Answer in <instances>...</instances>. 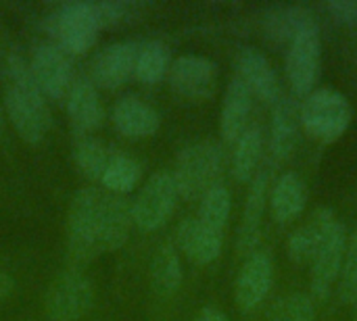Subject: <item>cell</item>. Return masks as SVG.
Segmentation results:
<instances>
[{
    "mask_svg": "<svg viewBox=\"0 0 357 321\" xmlns=\"http://www.w3.org/2000/svg\"><path fill=\"white\" fill-rule=\"evenodd\" d=\"M132 205L109 190L82 188L69 207V246L79 259L121 249L130 238Z\"/></svg>",
    "mask_w": 357,
    "mask_h": 321,
    "instance_id": "1",
    "label": "cell"
},
{
    "mask_svg": "<svg viewBox=\"0 0 357 321\" xmlns=\"http://www.w3.org/2000/svg\"><path fill=\"white\" fill-rule=\"evenodd\" d=\"M4 81V104L17 134L27 144H38L44 138L50 123L44 94L40 92L29 67L19 56L8 58Z\"/></svg>",
    "mask_w": 357,
    "mask_h": 321,
    "instance_id": "2",
    "label": "cell"
},
{
    "mask_svg": "<svg viewBox=\"0 0 357 321\" xmlns=\"http://www.w3.org/2000/svg\"><path fill=\"white\" fill-rule=\"evenodd\" d=\"M222 163V146L211 140L186 146L176 161V171L172 173L178 194L186 201L203 198L205 192L218 186Z\"/></svg>",
    "mask_w": 357,
    "mask_h": 321,
    "instance_id": "3",
    "label": "cell"
},
{
    "mask_svg": "<svg viewBox=\"0 0 357 321\" xmlns=\"http://www.w3.org/2000/svg\"><path fill=\"white\" fill-rule=\"evenodd\" d=\"M299 119L312 138L328 144L347 132L354 119V109L341 92L318 88L305 96L299 109Z\"/></svg>",
    "mask_w": 357,
    "mask_h": 321,
    "instance_id": "4",
    "label": "cell"
},
{
    "mask_svg": "<svg viewBox=\"0 0 357 321\" xmlns=\"http://www.w3.org/2000/svg\"><path fill=\"white\" fill-rule=\"evenodd\" d=\"M322 65V42L318 23L301 29L291 42L287 52V75L291 88L299 96H307L316 90Z\"/></svg>",
    "mask_w": 357,
    "mask_h": 321,
    "instance_id": "5",
    "label": "cell"
},
{
    "mask_svg": "<svg viewBox=\"0 0 357 321\" xmlns=\"http://www.w3.org/2000/svg\"><path fill=\"white\" fill-rule=\"evenodd\" d=\"M180 194L169 171H157L132 203V221L146 232L159 230L172 217Z\"/></svg>",
    "mask_w": 357,
    "mask_h": 321,
    "instance_id": "6",
    "label": "cell"
},
{
    "mask_svg": "<svg viewBox=\"0 0 357 321\" xmlns=\"http://www.w3.org/2000/svg\"><path fill=\"white\" fill-rule=\"evenodd\" d=\"M94 303V290L84 274L69 272L61 276L46 295V315L52 321H77L88 315Z\"/></svg>",
    "mask_w": 357,
    "mask_h": 321,
    "instance_id": "7",
    "label": "cell"
},
{
    "mask_svg": "<svg viewBox=\"0 0 357 321\" xmlns=\"http://www.w3.org/2000/svg\"><path fill=\"white\" fill-rule=\"evenodd\" d=\"M100 29L92 2H67L54 15V36L61 42V50L71 54L86 52Z\"/></svg>",
    "mask_w": 357,
    "mask_h": 321,
    "instance_id": "8",
    "label": "cell"
},
{
    "mask_svg": "<svg viewBox=\"0 0 357 321\" xmlns=\"http://www.w3.org/2000/svg\"><path fill=\"white\" fill-rule=\"evenodd\" d=\"M169 84L176 94L188 100L209 98L218 84V67L199 54H184L169 65Z\"/></svg>",
    "mask_w": 357,
    "mask_h": 321,
    "instance_id": "9",
    "label": "cell"
},
{
    "mask_svg": "<svg viewBox=\"0 0 357 321\" xmlns=\"http://www.w3.org/2000/svg\"><path fill=\"white\" fill-rule=\"evenodd\" d=\"M347 232L345 226L335 221L331 232L326 234L320 251L312 261V295L316 299H326L333 286L341 278L345 251H347Z\"/></svg>",
    "mask_w": 357,
    "mask_h": 321,
    "instance_id": "10",
    "label": "cell"
},
{
    "mask_svg": "<svg viewBox=\"0 0 357 321\" xmlns=\"http://www.w3.org/2000/svg\"><path fill=\"white\" fill-rule=\"evenodd\" d=\"M29 71L44 94V98L61 100L69 94L71 88V63L67 54L52 46V44H40L31 56Z\"/></svg>",
    "mask_w": 357,
    "mask_h": 321,
    "instance_id": "11",
    "label": "cell"
},
{
    "mask_svg": "<svg viewBox=\"0 0 357 321\" xmlns=\"http://www.w3.org/2000/svg\"><path fill=\"white\" fill-rule=\"evenodd\" d=\"M274 280V265L268 253L255 251L247 257L234 286L236 305L243 311H253L270 292Z\"/></svg>",
    "mask_w": 357,
    "mask_h": 321,
    "instance_id": "12",
    "label": "cell"
},
{
    "mask_svg": "<svg viewBox=\"0 0 357 321\" xmlns=\"http://www.w3.org/2000/svg\"><path fill=\"white\" fill-rule=\"evenodd\" d=\"M138 44L134 42H117L100 50L92 61V79L96 86L113 90L119 88L134 75Z\"/></svg>",
    "mask_w": 357,
    "mask_h": 321,
    "instance_id": "13",
    "label": "cell"
},
{
    "mask_svg": "<svg viewBox=\"0 0 357 321\" xmlns=\"http://www.w3.org/2000/svg\"><path fill=\"white\" fill-rule=\"evenodd\" d=\"M251 182L253 184L247 196L245 215H243L241 230H238V251L247 255L255 253V246L261 236V217H264L268 192H270V169H259Z\"/></svg>",
    "mask_w": 357,
    "mask_h": 321,
    "instance_id": "14",
    "label": "cell"
},
{
    "mask_svg": "<svg viewBox=\"0 0 357 321\" xmlns=\"http://www.w3.org/2000/svg\"><path fill=\"white\" fill-rule=\"evenodd\" d=\"M335 215L331 209L326 207H318L310 219L289 238V257L291 261L299 263V265H305V263H312L316 253L320 251L326 234L331 232V228L335 226Z\"/></svg>",
    "mask_w": 357,
    "mask_h": 321,
    "instance_id": "15",
    "label": "cell"
},
{
    "mask_svg": "<svg viewBox=\"0 0 357 321\" xmlns=\"http://www.w3.org/2000/svg\"><path fill=\"white\" fill-rule=\"evenodd\" d=\"M238 77L247 84L253 96H259L266 102H276L278 98V77L272 63L264 52L255 48H243L236 61Z\"/></svg>",
    "mask_w": 357,
    "mask_h": 321,
    "instance_id": "16",
    "label": "cell"
},
{
    "mask_svg": "<svg viewBox=\"0 0 357 321\" xmlns=\"http://www.w3.org/2000/svg\"><path fill=\"white\" fill-rule=\"evenodd\" d=\"M251 104H253L251 90L238 75H234L226 88L222 115H220V132L226 142H236L245 134L251 115Z\"/></svg>",
    "mask_w": 357,
    "mask_h": 321,
    "instance_id": "17",
    "label": "cell"
},
{
    "mask_svg": "<svg viewBox=\"0 0 357 321\" xmlns=\"http://www.w3.org/2000/svg\"><path fill=\"white\" fill-rule=\"evenodd\" d=\"M222 242L224 234L207 228L197 217L184 219L178 228V246L190 261L199 265L215 261L222 253Z\"/></svg>",
    "mask_w": 357,
    "mask_h": 321,
    "instance_id": "18",
    "label": "cell"
},
{
    "mask_svg": "<svg viewBox=\"0 0 357 321\" xmlns=\"http://www.w3.org/2000/svg\"><path fill=\"white\" fill-rule=\"evenodd\" d=\"M113 123L128 138H149L159 130L161 117L144 100L126 96L113 107Z\"/></svg>",
    "mask_w": 357,
    "mask_h": 321,
    "instance_id": "19",
    "label": "cell"
},
{
    "mask_svg": "<svg viewBox=\"0 0 357 321\" xmlns=\"http://www.w3.org/2000/svg\"><path fill=\"white\" fill-rule=\"evenodd\" d=\"M268 198L272 205L274 219L280 224H289L303 215L307 207V188L297 173L289 171L274 182Z\"/></svg>",
    "mask_w": 357,
    "mask_h": 321,
    "instance_id": "20",
    "label": "cell"
},
{
    "mask_svg": "<svg viewBox=\"0 0 357 321\" xmlns=\"http://www.w3.org/2000/svg\"><path fill=\"white\" fill-rule=\"evenodd\" d=\"M67 113L71 123L79 132H92L96 130L102 119L105 111L98 98V92L92 81L88 79H75L67 94Z\"/></svg>",
    "mask_w": 357,
    "mask_h": 321,
    "instance_id": "21",
    "label": "cell"
},
{
    "mask_svg": "<svg viewBox=\"0 0 357 321\" xmlns=\"http://www.w3.org/2000/svg\"><path fill=\"white\" fill-rule=\"evenodd\" d=\"M297 121L299 109L291 98H278L272 113V132H270V150L274 159H287L297 142Z\"/></svg>",
    "mask_w": 357,
    "mask_h": 321,
    "instance_id": "22",
    "label": "cell"
},
{
    "mask_svg": "<svg viewBox=\"0 0 357 321\" xmlns=\"http://www.w3.org/2000/svg\"><path fill=\"white\" fill-rule=\"evenodd\" d=\"M312 23H316V19L301 6H274L264 19V29L274 42H291Z\"/></svg>",
    "mask_w": 357,
    "mask_h": 321,
    "instance_id": "23",
    "label": "cell"
},
{
    "mask_svg": "<svg viewBox=\"0 0 357 321\" xmlns=\"http://www.w3.org/2000/svg\"><path fill=\"white\" fill-rule=\"evenodd\" d=\"M234 144L236 148L232 157V173L238 182H251L259 171L264 136L257 127H247Z\"/></svg>",
    "mask_w": 357,
    "mask_h": 321,
    "instance_id": "24",
    "label": "cell"
},
{
    "mask_svg": "<svg viewBox=\"0 0 357 321\" xmlns=\"http://www.w3.org/2000/svg\"><path fill=\"white\" fill-rule=\"evenodd\" d=\"M151 278H153L155 290L163 297H169L180 288L182 265H180V257L172 244H163L155 253L153 265H151Z\"/></svg>",
    "mask_w": 357,
    "mask_h": 321,
    "instance_id": "25",
    "label": "cell"
},
{
    "mask_svg": "<svg viewBox=\"0 0 357 321\" xmlns=\"http://www.w3.org/2000/svg\"><path fill=\"white\" fill-rule=\"evenodd\" d=\"M169 71V48L163 42H146L136 56L134 75L142 84H159Z\"/></svg>",
    "mask_w": 357,
    "mask_h": 321,
    "instance_id": "26",
    "label": "cell"
},
{
    "mask_svg": "<svg viewBox=\"0 0 357 321\" xmlns=\"http://www.w3.org/2000/svg\"><path fill=\"white\" fill-rule=\"evenodd\" d=\"M113 157L115 155L109 150V146L105 142H100L98 138L86 136L75 144V163H77L79 171L90 180L100 182V178Z\"/></svg>",
    "mask_w": 357,
    "mask_h": 321,
    "instance_id": "27",
    "label": "cell"
},
{
    "mask_svg": "<svg viewBox=\"0 0 357 321\" xmlns=\"http://www.w3.org/2000/svg\"><path fill=\"white\" fill-rule=\"evenodd\" d=\"M140 163L128 155H115L109 163V167L105 169L102 178H100V184L113 192V194H126V192H132L134 186L138 184L140 180Z\"/></svg>",
    "mask_w": 357,
    "mask_h": 321,
    "instance_id": "28",
    "label": "cell"
},
{
    "mask_svg": "<svg viewBox=\"0 0 357 321\" xmlns=\"http://www.w3.org/2000/svg\"><path fill=\"white\" fill-rule=\"evenodd\" d=\"M230 209H232L230 192L224 186L218 184L209 192L203 194L197 219L201 224H205L207 228H211V230L224 232V228L228 224V217H230Z\"/></svg>",
    "mask_w": 357,
    "mask_h": 321,
    "instance_id": "29",
    "label": "cell"
},
{
    "mask_svg": "<svg viewBox=\"0 0 357 321\" xmlns=\"http://www.w3.org/2000/svg\"><path fill=\"white\" fill-rule=\"evenodd\" d=\"M268 321H316L314 299L301 292L282 297L270 307Z\"/></svg>",
    "mask_w": 357,
    "mask_h": 321,
    "instance_id": "30",
    "label": "cell"
},
{
    "mask_svg": "<svg viewBox=\"0 0 357 321\" xmlns=\"http://www.w3.org/2000/svg\"><path fill=\"white\" fill-rule=\"evenodd\" d=\"M341 297L345 303H357V230L347 240L345 261L341 269Z\"/></svg>",
    "mask_w": 357,
    "mask_h": 321,
    "instance_id": "31",
    "label": "cell"
},
{
    "mask_svg": "<svg viewBox=\"0 0 357 321\" xmlns=\"http://www.w3.org/2000/svg\"><path fill=\"white\" fill-rule=\"evenodd\" d=\"M92 4H94L100 27L119 23L123 17L130 15L132 8H136L134 4H128V2H92Z\"/></svg>",
    "mask_w": 357,
    "mask_h": 321,
    "instance_id": "32",
    "label": "cell"
},
{
    "mask_svg": "<svg viewBox=\"0 0 357 321\" xmlns=\"http://www.w3.org/2000/svg\"><path fill=\"white\" fill-rule=\"evenodd\" d=\"M326 10L341 25L357 23V2H354V0H333L326 4Z\"/></svg>",
    "mask_w": 357,
    "mask_h": 321,
    "instance_id": "33",
    "label": "cell"
},
{
    "mask_svg": "<svg viewBox=\"0 0 357 321\" xmlns=\"http://www.w3.org/2000/svg\"><path fill=\"white\" fill-rule=\"evenodd\" d=\"M197 321H230V318H228L224 311L215 309V307H205V309L199 313Z\"/></svg>",
    "mask_w": 357,
    "mask_h": 321,
    "instance_id": "34",
    "label": "cell"
},
{
    "mask_svg": "<svg viewBox=\"0 0 357 321\" xmlns=\"http://www.w3.org/2000/svg\"><path fill=\"white\" fill-rule=\"evenodd\" d=\"M13 286H15L13 278L0 272V303H2V301H4V299L10 295V292H13Z\"/></svg>",
    "mask_w": 357,
    "mask_h": 321,
    "instance_id": "35",
    "label": "cell"
},
{
    "mask_svg": "<svg viewBox=\"0 0 357 321\" xmlns=\"http://www.w3.org/2000/svg\"><path fill=\"white\" fill-rule=\"evenodd\" d=\"M2 127H4V117H2V109H0V134H2Z\"/></svg>",
    "mask_w": 357,
    "mask_h": 321,
    "instance_id": "36",
    "label": "cell"
}]
</instances>
